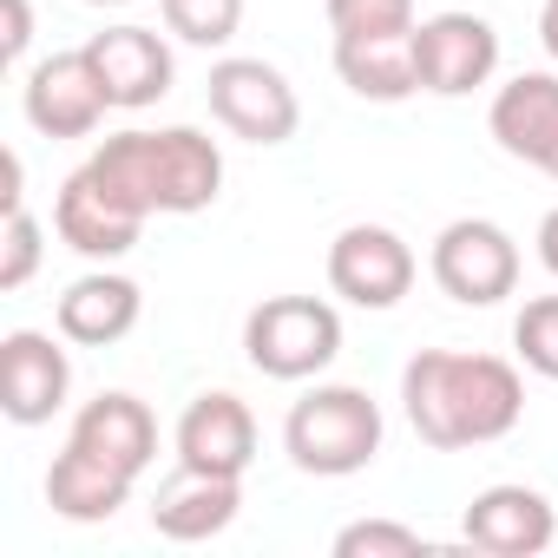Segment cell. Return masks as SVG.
Instances as JSON below:
<instances>
[{
    "mask_svg": "<svg viewBox=\"0 0 558 558\" xmlns=\"http://www.w3.org/2000/svg\"><path fill=\"white\" fill-rule=\"evenodd\" d=\"M401 408L408 427L434 453L493 447L525 421V381L499 355H460V349H421L401 368Z\"/></svg>",
    "mask_w": 558,
    "mask_h": 558,
    "instance_id": "6da1fadb",
    "label": "cell"
},
{
    "mask_svg": "<svg viewBox=\"0 0 558 558\" xmlns=\"http://www.w3.org/2000/svg\"><path fill=\"white\" fill-rule=\"evenodd\" d=\"M125 217H197L223 191V151L197 125H158V132H119L80 165Z\"/></svg>",
    "mask_w": 558,
    "mask_h": 558,
    "instance_id": "7a4b0ae2",
    "label": "cell"
},
{
    "mask_svg": "<svg viewBox=\"0 0 558 558\" xmlns=\"http://www.w3.org/2000/svg\"><path fill=\"white\" fill-rule=\"evenodd\" d=\"M381 434H388V421H381V401L368 388L316 381L283 421V453L310 480H349V473L375 466Z\"/></svg>",
    "mask_w": 558,
    "mask_h": 558,
    "instance_id": "3957f363",
    "label": "cell"
},
{
    "mask_svg": "<svg viewBox=\"0 0 558 558\" xmlns=\"http://www.w3.org/2000/svg\"><path fill=\"white\" fill-rule=\"evenodd\" d=\"M243 355L269 381H316L342 355V310L323 296H263L243 316Z\"/></svg>",
    "mask_w": 558,
    "mask_h": 558,
    "instance_id": "277c9868",
    "label": "cell"
},
{
    "mask_svg": "<svg viewBox=\"0 0 558 558\" xmlns=\"http://www.w3.org/2000/svg\"><path fill=\"white\" fill-rule=\"evenodd\" d=\"M427 269H434L440 296H453L460 310H493L519 290V243L493 217H453L434 236Z\"/></svg>",
    "mask_w": 558,
    "mask_h": 558,
    "instance_id": "5b68a950",
    "label": "cell"
},
{
    "mask_svg": "<svg viewBox=\"0 0 558 558\" xmlns=\"http://www.w3.org/2000/svg\"><path fill=\"white\" fill-rule=\"evenodd\" d=\"M204 93H210V119H217L230 138H243V145H290L296 125H303L296 86L276 73L269 60L230 53V60L210 66V86H204Z\"/></svg>",
    "mask_w": 558,
    "mask_h": 558,
    "instance_id": "8992f818",
    "label": "cell"
},
{
    "mask_svg": "<svg viewBox=\"0 0 558 558\" xmlns=\"http://www.w3.org/2000/svg\"><path fill=\"white\" fill-rule=\"evenodd\" d=\"M414 276H421L414 243L388 223H349L329 243V290L349 310H395L414 290Z\"/></svg>",
    "mask_w": 558,
    "mask_h": 558,
    "instance_id": "52a82bcc",
    "label": "cell"
},
{
    "mask_svg": "<svg viewBox=\"0 0 558 558\" xmlns=\"http://www.w3.org/2000/svg\"><path fill=\"white\" fill-rule=\"evenodd\" d=\"M414 73H421V93H434V99L480 93L499 73V34H493V21L466 14V8L427 14L414 27Z\"/></svg>",
    "mask_w": 558,
    "mask_h": 558,
    "instance_id": "ba28073f",
    "label": "cell"
},
{
    "mask_svg": "<svg viewBox=\"0 0 558 558\" xmlns=\"http://www.w3.org/2000/svg\"><path fill=\"white\" fill-rule=\"evenodd\" d=\"M21 112H27V125H34L40 138H93V132L106 125L112 99H106V86H99L86 47H73V53H53V60H40V66L27 73Z\"/></svg>",
    "mask_w": 558,
    "mask_h": 558,
    "instance_id": "9c48e42d",
    "label": "cell"
},
{
    "mask_svg": "<svg viewBox=\"0 0 558 558\" xmlns=\"http://www.w3.org/2000/svg\"><path fill=\"white\" fill-rule=\"evenodd\" d=\"M460 538L473 551H486V558H538L558 538V506L525 480H499V486L466 499Z\"/></svg>",
    "mask_w": 558,
    "mask_h": 558,
    "instance_id": "30bf717a",
    "label": "cell"
},
{
    "mask_svg": "<svg viewBox=\"0 0 558 558\" xmlns=\"http://www.w3.org/2000/svg\"><path fill=\"white\" fill-rule=\"evenodd\" d=\"M178 466L191 473H217V480H243L256 460V414L250 401H236L230 388H204L191 395V408L178 414Z\"/></svg>",
    "mask_w": 558,
    "mask_h": 558,
    "instance_id": "8fae6325",
    "label": "cell"
},
{
    "mask_svg": "<svg viewBox=\"0 0 558 558\" xmlns=\"http://www.w3.org/2000/svg\"><path fill=\"white\" fill-rule=\"evenodd\" d=\"M66 342V336H60ZM40 329H14L0 342V414L14 427H47L73 395V355Z\"/></svg>",
    "mask_w": 558,
    "mask_h": 558,
    "instance_id": "7c38bea8",
    "label": "cell"
},
{
    "mask_svg": "<svg viewBox=\"0 0 558 558\" xmlns=\"http://www.w3.org/2000/svg\"><path fill=\"white\" fill-rule=\"evenodd\" d=\"M86 60L112 99V112H145L171 93L178 80V60H171V40L151 34V27H106L86 40Z\"/></svg>",
    "mask_w": 558,
    "mask_h": 558,
    "instance_id": "4fadbf2b",
    "label": "cell"
},
{
    "mask_svg": "<svg viewBox=\"0 0 558 558\" xmlns=\"http://www.w3.org/2000/svg\"><path fill=\"white\" fill-rule=\"evenodd\" d=\"M66 440L86 447L93 460L119 466L125 480H145L151 460H158V414H151L138 395L106 388V395H93V401L73 414V434H66Z\"/></svg>",
    "mask_w": 558,
    "mask_h": 558,
    "instance_id": "5bb4252c",
    "label": "cell"
},
{
    "mask_svg": "<svg viewBox=\"0 0 558 558\" xmlns=\"http://www.w3.org/2000/svg\"><path fill=\"white\" fill-rule=\"evenodd\" d=\"M486 132L506 158L545 171L558 151V73H519L493 93L486 106Z\"/></svg>",
    "mask_w": 558,
    "mask_h": 558,
    "instance_id": "9a60e30c",
    "label": "cell"
},
{
    "mask_svg": "<svg viewBox=\"0 0 558 558\" xmlns=\"http://www.w3.org/2000/svg\"><path fill=\"white\" fill-rule=\"evenodd\" d=\"M145 316V290L119 269H93L80 283H66V296L53 303V329L73 342V349H112L138 329Z\"/></svg>",
    "mask_w": 558,
    "mask_h": 558,
    "instance_id": "2e32d148",
    "label": "cell"
},
{
    "mask_svg": "<svg viewBox=\"0 0 558 558\" xmlns=\"http://www.w3.org/2000/svg\"><path fill=\"white\" fill-rule=\"evenodd\" d=\"M243 512V480H217V473H191L178 466L158 499H151V532L171 545H204L217 532H230Z\"/></svg>",
    "mask_w": 558,
    "mask_h": 558,
    "instance_id": "e0dca14e",
    "label": "cell"
},
{
    "mask_svg": "<svg viewBox=\"0 0 558 558\" xmlns=\"http://www.w3.org/2000/svg\"><path fill=\"white\" fill-rule=\"evenodd\" d=\"M53 230H60V243L80 250L86 263H119V256H132L138 236H145V223L125 217L86 171H73V178L60 184V197H53Z\"/></svg>",
    "mask_w": 558,
    "mask_h": 558,
    "instance_id": "ac0fdd59",
    "label": "cell"
},
{
    "mask_svg": "<svg viewBox=\"0 0 558 558\" xmlns=\"http://www.w3.org/2000/svg\"><path fill=\"white\" fill-rule=\"evenodd\" d=\"M132 486L138 480H125L119 466H106V460H93L86 447H60L53 453V466H47V506L60 512V519H73V525H106V519H119V506L132 499Z\"/></svg>",
    "mask_w": 558,
    "mask_h": 558,
    "instance_id": "d6986e66",
    "label": "cell"
},
{
    "mask_svg": "<svg viewBox=\"0 0 558 558\" xmlns=\"http://www.w3.org/2000/svg\"><path fill=\"white\" fill-rule=\"evenodd\" d=\"M336 73L368 106H401L421 93L414 73V34H375V40H336Z\"/></svg>",
    "mask_w": 558,
    "mask_h": 558,
    "instance_id": "ffe728a7",
    "label": "cell"
},
{
    "mask_svg": "<svg viewBox=\"0 0 558 558\" xmlns=\"http://www.w3.org/2000/svg\"><path fill=\"white\" fill-rule=\"evenodd\" d=\"M165 34H178L184 47H230L243 27V0H158Z\"/></svg>",
    "mask_w": 558,
    "mask_h": 558,
    "instance_id": "44dd1931",
    "label": "cell"
},
{
    "mask_svg": "<svg viewBox=\"0 0 558 558\" xmlns=\"http://www.w3.org/2000/svg\"><path fill=\"white\" fill-rule=\"evenodd\" d=\"M336 40H375V34H414L421 14L414 0H329Z\"/></svg>",
    "mask_w": 558,
    "mask_h": 558,
    "instance_id": "7402d4cb",
    "label": "cell"
},
{
    "mask_svg": "<svg viewBox=\"0 0 558 558\" xmlns=\"http://www.w3.org/2000/svg\"><path fill=\"white\" fill-rule=\"evenodd\" d=\"M434 545L401 519H355L336 532V558H427Z\"/></svg>",
    "mask_w": 558,
    "mask_h": 558,
    "instance_id": "603a6c76",
    "label": "cell"
},
{
    "mask_svg": "<svg viewBox=\"0 0 558 558\" xmlns=\"http://www.w3.org/2000/svg\"><path fill=\"white\" fill-rule=\"evenodd\" d=\"M512 349L538 381H558V296H532L512 316Z\"/></svg>",
    "mask_w": 558,
    "mask_h": 558,
    "instance_id": "cb8c5ba5",
    "label": "cell"
},
{
    "mask_svg": "<svg viewBox=\"0 0 558 558\" xmlns=\"http://www.w3.org/2000/svg\"><path fill=\"white\" fill-rule=\"evenodd\" d=\"M0 217H8V243H0V250H8V256H0V290H27L34 283V269H40V256H47V230H40V217L27 210V204H14V210H0Z\"/></svg>",
    "mask_w": 558,
    "mask_h": 558,
    "instance_id": "d4e9b609",
    "label": "cell"
},
{
    "mask_svg": "<svg viewBox=\"0 0 558 558\" xmlns=\"http://www.w3.org/2000/svg\"><path fill=\"white\" fill-rule=\"evenodd\" d=\"M0 14H8V34H0V60L21 66L27 47H34V8H27V0H0Z\"/></svg>",
    "mask_w": 558,
    "mask_h": 558,
    "instance_id": "484cf974",
    "label": "cell"
},
{
    "mask_svg": "<svg viewBox=\"0 0 558 558\" xmlns=\"http://www.w3.org/2000/svg\"><path fill=\"white\" fill-rule=\"evenodd\" d=\"M538 263H545V269L558 276V204H551V210L538 217Z\"/></svg>",
    "mask_w": 558,
    "mask_h": 558,
    "instance_id": "4316f807",
    "label": "cell"
},
{
    "mask_svg": "<svg viewBox=\"0 0 558 558\" xmlns=\"http://www.w3.org/2000/svg\"><path fill=\"white\" fill-rule=\"evenodd\" d=\"M538 40H545V53L558 60V0H545V8H538Z\"/></svg>",
    "mask_w": 558,
    "mask_h": 558,
    "instance_id": "83f0119b",
    "label": "cell"
},
{
    "mask_svg": "<svg viewBox=\"0 0 558 558\" xmlns=\"http://www.w3.org/2000/svg\"><path fill=\"white\" fill-rule=\"evenodd\" d=\"M86 8H132V0H86Z\"/></svg>",
    "mask_w": 558,
    "mask_h": 558,
    "instance_id": "f1b7e54d",
    "label": "cell"
},
{
    "mask_svg": "<svg viewBox=\"0 0 558 558\" xmlns=\"http://www.w3.org/2000/svg\"><path fill=\"white\" fill-rule=\"evenodd\" d=\"M545 178H558V151H551V165H545Z\"/></svg>",
    "mask_w": 558,
    "mask_h": 558,
    "instance_id": "f546056e",
    "label": "cell"
}]
</instances>
